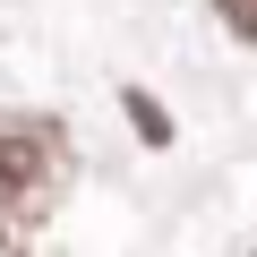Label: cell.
I'll use <instances>...</instances> for the list:
<instances>
[{"label":"cell","mask_w":257,"mask_h":257,"mask_svg":"<svg viewBox=\"0 0 257 257\" xmlns=\"http://www.w3.org/2000/svg\"><path fill=\"white\" fill-rule=\"evenodd\" d=\"M214 9H223V26H231L240 43H257V0H214Z\"/></svg>","instance_id":"cell-2"},{"label":"cell","mask_w":257,"mask_h":257,"mask_svg":"<svg viewBox=\"0 0 257 257\" xmlns=\"http://www.w3.org/2000/svg\"><path fill=\"white\" fill-rule=\"evenodd\" d=\"M69 180V138L60 120H0V240H18V223L60 197Z\"/></svg>","instance_id":"cell-1"}]
</instances>
